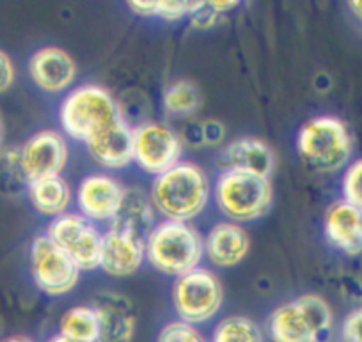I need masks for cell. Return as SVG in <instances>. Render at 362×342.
Listing matches in <instances>:
<instances>
[{"label": "cell", "mask_w": 362, "mask_h": 342, "mask_svg": "<svg viewBox=\"0 0 362 342\" xmlns=\"http://www.w3.org/2000/svg\"><path fill=\"white\" fill-rule=\"evenodd\" d=\"M16 78V69L11 57L4 50H0V94L13 87Z\"/></svg>", "instance_id": "31"}, {"label": "cell", "mask_w": 362, "mask_h": 342, "mask_svg": "<svg viewBox=\"0 0 362 342\" xmlns=\"http://www.w3.org/2000/svg\"><path fill=\"white\" fill-rule=\"evenodd\" d=\"M204 238L189 222L162 220L146 238V261L165 277H181L201 266Z\"/></svg>", "instance_id": "2"}, {"label": "cell", "mask_w": 362, "mask_h": 342, "mask_svg": "<svg viewBox=\"0 0 362 342\" xmlns=\"http://www.w3.org/2000/svg\"><path fill=\"white\" fill-rule=\"evenodd\" d=\"M100 316L98 342H132L135 337L134 307L130 300L117 293H100L93 302Z\"/></svg>", "instance_id": "18"}, {"label": "cell", "mask_w": 362, "mask_h": 342, "mask_svg": "<svg viewBox=\"0 0 362 342\" xmlns=\"http://www.w3.org/2000/svg\"><path fill=\"white\" fill-rule=\"evenodd\" d=\"M221 16L222 15H218L217 11H214V9H211V6L208 4V2H203V4H201V8L197 9L192 16H190L189 22L194 29L210 30L217 25L218 20H221Z\"/></svg>", "instance_id": "30"}, {"label": "cell", "mask_w": 362, "mask_h": 342, "mask_svg": "<svg viewBox=\"0 0 362 342\" xmlns=\"http://www.w3.org/2000/svg\"><path fill=\"white\" fill-rule=\"evenodd\" d=\"M2 144H4V123L0 119V151H2Z\"/></svg>", "instance_id": "36"}, {"label": "cell", "mask_w": 362, "mask_h": 342, "mask_svg": "<svg viewBox=\"0 0 362 342\" xmlns=\"http://www.w3.org/2000/svg\"><path fill=\"white\" fill-rule=\"evenodd\" d=\"M163 110L173 117H192L201 108V93L190 80H174L163 93Z\"/></svg>", "instance_id": "23"}, {"label": "cell", "mask_w": 362, "mask_h": 342, "mask_svg": "<svg viewBox=\"0 0 362 342\" xmlns=\"http://www.w3.org/2000/svg\"><path fill=\"white\" fill-rule=\"evenodd\" d=\"M170 300L177 319L197 326L221 312L224 305V288L214 271L199 266L174 278Z\"/></svg>", "instance_id": "7"}, {"label": "cell", "mask_w": 362, "mask_h": 342, "mask_svg": "<svg viewBox=\"0 0 362 342\" xmlns=\"http://www.w3.org/2000/svg\"><path fill=\"white\" fill-rule=\"evenodd\" d=\"M341 341L362 342V305L355 307L341 323Z\"/></svg>", "instance_id": "29"}, {"label": "cell", "mask_w": 362, "mask_h": 342, "mask_svg": "<svg viewBox=\"0 0 362 342\" xmlns=\"http://www.w3.org/2000/svg\"><path fill=\"white\" fill-rule=\"evenodd\" d=\"M222 170H242L270 177L276 169V155L257 137H242L229 142L221 155Z\"/></svg>", "instance_id": "19"}, {"label": "cell", "mask_w": 362, "mask_h": 342, "mask_svg": "<svg viewBox=\"0 0 362 342\" xmlns=\"http://www.w3.org/2000/svg\"><path fill=\"white\" fill-rule=\"evenodd\" d=\"M127 4L134 15L142 16V18H153L155 16L156 0H130Z\"/></svg>", "instance_id": "32"}, {"label": "cell", "mask_w": 362, "mask_h": 342, "mask_svg": "<svg viewBox=\"0 0 362 342\" xmlns=\"http://www.w3.org/2000/svg\"><path fill=\"white\" fill-rule=\"evenodd\" d=\"M20 169L27 184L43 177L61 176L69 160V148L61 131L41 130L18 149Z\"/></svg>", "instance_id": "11"}, {"label": "cell", "mask_w": 362, "mask_h": 342, "mask_svg": "<svg viewBox=\"0 0 362 342\" xmlns=\"http://www.w3.org/2000/svg\"><path fill=\"white\" fill-rule=\"evenodd\" d=\"M211 342H264V334L249 316L233 314L218 321L211 334Z\"/></svg>", "instance_id": "24"}, {"label": "cell", "mask_w": 362, "mask_h": 342, "mask_svg": "<svg viewBox=\"0 0 362 342\" xmlns=\"http://www.w3.org/2000/svg\"><path fill=\"white\" fill-rule=\"evenodd\" d=\"M211 187L214 184L203 167L181 160L169 170L153 177L149 197L163 220L190 223V220L197 218L206 209Z\"/></svg>", "instance_id": "1"}, {"label": "cell", "mask_w": 362, "mask_h": 342, "mask_svg": "<svg viewBox=\"0 0 362 342\" xmlns=\"http://www.w3.org/2000/svg\"><path fill=\"white\" fill-rule=\"evenodd\" d=\"M76 62L59 47H43L29 59V75L36 87L50 94L64 93L76 78Z\"/></svg>", "instance_id": "15"}, {"label": "cell", "mask_w": 362, "mask_h": 342, "mask_svg": "<svg viewBox=\"0 0 362 342\" xmlns=\"http://www.w3.org/2000/svg\"><path fill=\"white\" fill-rule=\"evenodd\" d=\"M183 142L177 131L163 123H144L134 128V162L153 177L181 162Z\"/></svg>", "instance_id": "10"}, {"label": "cell", "mask_w": 362, "mask_h": 342, "mask_svg": "<svg viewBox=\"0 0 362 342\" xmlns=\"http://www.w3.org/2000/svg\"><path fill=\"white\" fill-rule=\"evenodd\" d=\"M250 250V236L242 223H215L204 238V257L217 268H235L243 263Z\"/></svg>", "instance_id": "16"}, {"label": "cell", "mask_w": 362, "mask_h": 342, "mask_svg": "<svg viewBox=\"0 0 362 342\" xmlns=\"http://www.w3.org/2000/svg\"><path fill=\"white\" fill-rule=\"evenodd\" d=\"M30 275L41 293L64 296L76 288L82 271L64 250L47 235H41L30 245Z\"/></svg>", "instance_id": "9"}, {"label": "cell", "mask_w": 362, "mask_h": 342, "mask_svg": "<svg viewBox=\"0 0 362 342\" xmlns=\"http://www.w3.org/2000/svg\"><path fill=\"white\" fill-rule=\"evenodd\" d=\"M121 117L116 98L98 83H82L69 90L59 110L64 134L83 144Z\"/></svg>", "instance_id": "4"}, {"label": "cell", "mask_w": 362, "mask_h": 342, "mask_svg": "<svg viewBox=\"0 0 362 342\" xmlns=\"http://www.w3.org/2000/svg\"><path fill=\"white\" fill-rule=\"evenodd\" d=\"M27 195L37 213L52 216V218H57V216L68 213V208L73 201L71 187L62 176L30 181L27 184Z\"/></svg>", "instance_id": "21"}, {"label": "cell", "mask_w": 362, "mask_h": 342, "mask_svg": "<svg viewBox=\"0 0 362 342\" xmlns=\"http://www.w3.org/2000/svg\"><path fill=\"white\" fill-rule=\"evenodd\" d=\"M323 236L337 252L348 257L362 254V211L350 202L337 199L323 216Z\"/></svg>", "instance_id": "14"}, {"label": "cell", "mask_w": 362, "mask_h": 342, "mask_svg": "<svg viewBox=\"0 0 362 342\" xmlns=\"http://www.w3.org/2000/svg\"><path fill=\"white\" fill-rule=\"evenodd\" d=\"M48 342H76V341H73V338H68V337H64V335L57 334V335H54V337H52Z\"/></svg>", "instance_id": "35"}, {"label": "cell", "mask_w": 362, "mask_h": 342, "mask_svg": "<svg viewBox=\"0 0 362 342\" xmlns=\"http://www.w3.org/2000/svg\"><path fill=\"white\" fill-rule=\"evenodd\" d=\"M183 146L190 148H217L226 138V126L217 119L189 121L180 131Z\"/></svg>", "instance_id": "25"}, {"label": "cell", "mask_w": 362, "mask_h": 342, "mask_svg": "<svg viewBox=\"0 0 362 342\" xmlns=\"http://www.w3.org/2000/svg\"><path fill=\"white\" fill-rule=\"evenodd\" d=\"M0 342H34V341L29 337H23V335H13V337H8Z\"/></svg>", "instance_id": "34"}, {"label": "cell", "mask_w": 362, "mask_h": 342, "mask_svg": "<svg viewBox=\"0 0 362 342\" xmlns=\"http://www.w3.org/2000/svg\"><path fill=\"white\" fill-rule=\"evenodd\" d=\"M341 195L343 201L362 211V158L354 160L344 169L341 177Z\"/></svg>", "instance_id": "26"}, {"label": "cell", "mask_w": 362, "mask_h": 342, "mask_svg": "<svg viewBox=\"0 0 362 342\" xmlns=\"http://www.w3.org/2000/svg\"><path fill=\"white\" fill-rule=\"evenodd\" d=\"M127 188L114 176L95 172L83 177L76 188V208L90 222H112L123 204Z\"/></svg>", "instance_id": "12"}, {"label": "cell", "mask_w": 362, "mask_h": 342, "mask_svg": "<svg viewBox=\"0 0 362 342\" xmlns=\"http://www.w3.org/2000/svg\"><path fill=\"white\" fill-rule=\"evenodd\" d=\"M334 328V312L323 296L305 293L272 310V342H323Z\"/></svg>", "instance_id": "5"}, {"label": "cell", "mask_w": 362, "mask_h": 342, "mask_svg": "<svg viewBox=\"0 0 362 342\" xmlns=\"http://www.w3.org/2000/svg\"><path fill=\"white\" fill-rule=\"evenodd\" d=\"M59 334L76 342H98L100 316L96 307L90 303L66 310L59 323Z\"/></svg>", "instance_id": "22"}, {"label": "cell", "mask_w": 362, "mask_h": 342, "mask_svg": "<svg viewBox=\"0 0 362 342\" xmlns=\"http://www.w3.org/2000/svg\"><path fill=\"white\" fill-rule=\"evenodd\" d=\"M302 162L318 174L346 169L354 153V138L346 123L336 116H316L305 121L297 134Z\"/></svg>", "instance_id": "3"}, {"label": "cell", "mask_w": 362, "mask_h": 342, "mask_svg": "<svg viewBox=\"0 0 362 342\" xmlns=\"http://www.w3.org/2000/svg\"><path fill=\"white\" fill-rule=\"evenodd\" d=\"M156 342H208L206 337L197 330L196 324L185 323L181 319L169 321L160 330Z\"/></svg>", "instance_id": "27"}, {"label": "cell", "mask_w": 362, "mask_h": 342, "mask_svg": "<svg viewBox=\"0 0 362 342\" xmlns=\"http://www.w3.org/2000/svg\"><path fill=\"white\" fill-rule=\"evenodd\" d=\"M146 263V240L130 232L117 231L109 227L103 232L100 268L107 275L116 278H127L137 273Z\"/></svg>", "instance_id": "13"}, {"label": "cell", "mask_w": 362, "mask_h": 342, "mask_svg": "<svg viewBox=\"0 0 362 342\" xmlns=\"http://www.w3.org/2000/svg\"><path fill=\"white\" fill-rule=\"evenodd\" d=\"M86 148L103 169H124L134 162V128L121 117L87 141Z\"/></svg>", "instance_id": "17"}, {"label": "cell", "mask_w": 362, "mask_h": 342, "mask_svg": "<svg viewBox=\"0 0 362 342\" xmlns=\"http://www.w3.org/2000/svg\"><path fill=\"white\" fill-rule=\"evenodd\" d=\"M208 4H210L211 9L217 11L218 15H226V13L238 8L240 2H236V0H211V2H208Z\"/></svg>", "instance_id": "33"}, {"label": "cell", "mask_w": 362, "mask_h": 342, "mask_svg": "<svg viewBox=\"0 0 362 342\" xmlns=\"http://www.w3.org/2000/svg\"><path fill=\"white\" fill-rule=\"evenodd\" d=\"M203 2H192V0H156L155 16L165 20V22H180L183 18H190Z\"/></svg>", "instance_id": "28"}, {"label": "cell", "mask_w": 362, "mask_h": 342, "mask_svg": "<svg viewBox=\"0 0 362 342\" xmlns=\"http://www.w3.org/2000/svg\"><path fill=\"white\" fill-rule=\"evenodd\" d=\"M155 220L156 209L153 206L151 197L146 195L141 188L130 187L127 188L123 204L110 222V227L146 240L153 227L156 225Z\"/></svg>", "instance_id": "20"}, {"label": "cell", "mask_w": 362, "mask_h": 342, "mask_svg": "<svg viewBox=\"0 0 362 342\" xmlns=\"http://www.w3.org/2000/svg\"><path fill=\"white\" fill-rule=\"evenodd\" d=\"M45 235L71 257L80 271H93L100 268L103 232H100L95 222H90L80 213L68 211L57 218H52Z\"/></svg>", "instance_id": "8"}, {"label": "cell", "mask_w": 362, "mask_h": 342, "mask_svg": "<svg viewBox=\"0 0 362 342\" xmlns=\"http://www.w3.org/2000/svg\"><path fill=\"white\" fill-rule=\"evenodd\" d=\"M211 197L226 220L243 225L263 218L270 211L274 188L270 177L242 170H221L211 187Z\"/></svg>", "instance_id": "6"}]
</instances>
